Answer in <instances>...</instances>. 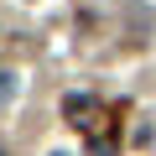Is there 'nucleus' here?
I'll list each match as a JSON object with an SVG mask.
<instances>
[{
    "instance_id": "obj_2",
    "label": "nucleus",
    "mask_w": 156,
    "mask_h": 156,
    "mask_svg": "<svg viewBox=\"0 0 156 156\" xmlns=\"http://www.w3.org/2000/svg\"><path fill=\"white\" fill-rule=\"evenodd\" d=\"M11 89H16V78H11L5 68H0V104H5V99H11Z\"/></svg>"
},
{
    "instance_id": "obj_3",
    "label": "nucleus",
    "mask_w": 156,
    "mask_h": 156,
    "mask_svg": "<svg viewBox=\"0 0 156 156\" xmlns=\"http://www.w3.org/2000/svg\"><path fill=\"white\" fill-rule=\"evenodd\" d=\"M52 156H68V151H52Z\"/></svg>"
},
{
    "instance_id": "obj_1",
    "label": "nucleus",
    "mask_w": 156,
    "mask_h": 156,
    "mask_svg": "<svg viewBox=\"0 0 156 156\" xmlns=\"http://www.w3.org/2000/svg\"><path fill=\"white\" fill-rule=\"evenodd\" d=\"M68 120L73 125H94V115H99V99H89V94H68Z\"/></svg>"
}]
</instances>
